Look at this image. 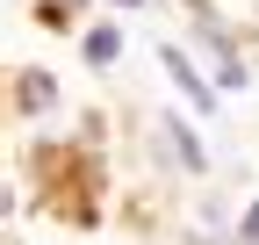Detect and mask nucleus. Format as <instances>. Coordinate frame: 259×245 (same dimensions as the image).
I'll return each mask as SVG.
<instances>
[{"label": "nucleus", "instance_id": "f257e3e1", "mask_svg": "<svg viewBox=\"0 0 259 245\" xmlns=\"http://www.w3.org/2000/svg\"><path fill=\"white\" fill-rule=\"evenodd\" d=\"M166 72H173V87L187 94V108H194V115H209V108H216V94L202 87V72H194V65H187L180 51H166Z\"/></svg>", "mask_w": 259, "mask_h": 245}, {"label": "nucleus", "instance_id": "f03ea898", "mask_svg": "<svg viewBox=\"0 0 259 245\" xmlns=\"http://www.w3.org/2000/svg\"><path fill=\"white\" fill-rule=\"evenodd\" d=\"M158 137H166V144H173V166H187V173H202V166H209V159H202V144H194V137L180 130V123H173V115H158Z\"/></svg>", "mask_w": 259, "mask_h": 245}, {"label": "nucleus", "instance_id": "7ed1b4c3", "mask_svg": "<svg viewBox=\"0 0 259 245\" xmlns=\"http://www.w3.org/2000/svg\"><path fill=\"white\" fill-rule=\"evenodd\" d=\"M115 51H122V36H115L108 22H101V29H87V58H94V65H115Z\"/></svg>", "mask_w": 259, "mask_h": 245}, {"label": "nucleus", "instance_id": "20e7f679", "mask_svg": "<svg viewBox=\"0 0 259 245\" xmlns=\"http://www.w3.org/2000/svg\"><path fill=\"white\" fill-rule=\"evenodd\" d=\"M51 101H58V79L51 72H29L22 79V108H51Z\"/></svg>", "mask_w": 259, "mask_h": 245}, {"label": "nucleus", "instance_id": "39448f33", "mask_svg": "<svg viewBox=\"0 0 259 245\" xmlns=\"http://www.w3.org/2000/svg\"><path fill=\"white\" fill-rule=\"evenodd\" d=\"M245 238H252V245H259V202H252V209H245Z\"/></svg>", "mask_w": 259, "mask_h": 245}, {"label": "nucleus", "instance_id": "423d86ee", "mask_svg": "<svg viewBox=\"0 0 259 245\" xmlns=\"http://www.w3.org/2000/svg\"><path fill=\"white\" fill-rule=\"evenodd\" d=\"M58 8H72V0H51V15H58Z\"/></svg>", "mask_w": 259, "mask_h": 245}, {"label": "nucleus", "instance_id": "0eeeda50", "mask_svg": "<svg viewBox=\"0 0 259 245\" xmlns=\"http://www.w3.org/2000/svg\"><path fill=\"white\" fill-rule=\"evenodd\" d=\"M115 8H137V0H115Z\"/></svg>", "mask_w": 259, "mask_h": 245}]
</instances>
